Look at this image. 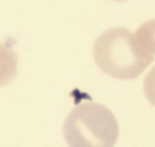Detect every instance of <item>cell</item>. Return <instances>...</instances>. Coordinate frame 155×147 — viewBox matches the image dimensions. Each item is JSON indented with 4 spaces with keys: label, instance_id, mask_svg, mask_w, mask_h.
Masks as SVG:
<instances>
[{
    "label": "cell",
    "instance_id": "obj_2",
    "mask_svg": "<svg viewBox=\"0 0 155 147\" xmlns=\"http://www.w3.org/2000/svg\"><path fill=\"white\" fill-rule=\"evenodd\" d=\"M63 133L69 146L112 147L118 139L119 126L108 108L99 103L86 102L69 113Z\"/></svg>",
    "mask_w": 155,
    "mask_h": 147
},
{
    "label": "cell",
    "instance_id": "obj_5",
    "mask_svg": "<svg viewBox=\"0 0 155 147\" xmlns=\"http://www.w3.org/2000/svg\"><path fill=\"white\" fill-rule=\"evenodd\" d=\"M143 91L147 100L155 106V67L147 74L143 81Z\"/></svg>",
    "mask_w": 155,
    "mask_h": 147
},
{
    "label": "cell",
    "instance_id": "obj_3",
    "mask_svg": "<svg viewBox=\"0 0 155 147\" xmlns=\"http://www.w3.org/2000/svg\"><path fill=\"white\" fill-rule=\"evenodd\" d=\"M18 58L10 46L0 43V87L8 86L17 73Z\"/></svg>",
    "mask_w": 155,
    "mask_h": 147
},
{
    "label": "cell",
    "instance_id": "obj_6",
    "mask_svg": "<svg viewBox=\"0 0 155 147\" xmlns=\"http://www.w3.org/2000/svg\"><path fill=\"white\" fill-rule=\"evenodd\" d=\"M113 1H127V0H113Z\"/></svg>",
    "mask_w": 155,
    "mask_h": 147
},
{
    "label": "cell",
    "instance_id": "obj_1",
    "mask_svg": "<svg viewBox=\"0 0 155 147\" xmlns=\"http://www.w3.org/2000/svg\"><path fill=\"white\" fill-rule=\"evenodd\" d=\"M94 58L102 72L119 79L136 78L154 59L139 47L135 35L121 27L108 29L96 39Z\"/></svg>",
    "mask_w": 155,
    "mask_h": 147
},
{
    "label": "cell",
    "instance_id": "obj_4",
    "mask_svg": "<svg viewBox=\"0 0 155 147\" xmlns=\"http://www.w3.org/2000/svg\"><path fill=\"white\" fill-rule=\"evenodd\" d=\"M134 35L137 43L143 51L155 54V19L142 24Z\"/></svg>",
    "mask_w": 155,
    "mask_h": 147
}]
</instances>
